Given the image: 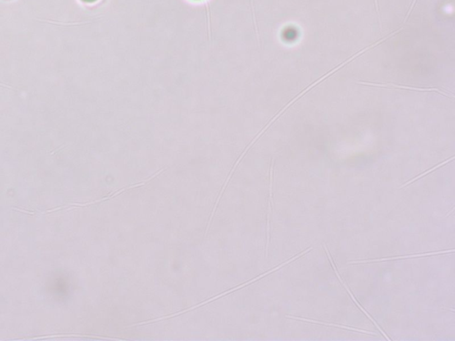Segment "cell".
Returning a JSON list of instances; mask_svg holds the SVG:
<instances>
[{"label":"cell","mask_w":455,"mask_h":341,"mask_svg":"<svg viewBox=\"0 0 455 341\" xmlns=\"http://www.w3.org/2000/svg\"><path fill=\"white\" fill-rule=\"evenodd\" d=\"M359 85L367 86H375V87H382V88H395V89L403 90H411V91H422V92H436L439 94H443L445 96L448 97L449 95L445 92H443L442 90L438 89V88H433V87H427V88H420V87H413V86H400V85H395L392 83H372V82H358Z\"/></svg>","instance_id":"obj_1"},{"label":"cell","mask_w":455,"mask_h":341,"mask_svg":"<svg viewBox=\"0 0 455 341\" xmlns=\"http://www.w3.org/2000/svg\"><path fill=\"white\" fill-rule=\"evenodd\" d=\"M453 252L452 250H445V251H439V252H429V253H418V254H412V255L397 256V257H389V258H374V259H366V260H355V262H349V264H360V263H372V262H387V260H393V259H400V258H417V257H425V256L438 255L442 253Z\"/></svg>","instance_id":"obj_3"},{"label":"cell","mask_w":455,"mask_h":341,"mask_svg":"<svg viewBox=\"0 0 455 341\" xmlns=\"http://www.w3.org/2000/svg\"><path fill=\"white\" fill-rule=\"evenodd\" d=\"M452 160H453V156H452V157H451V158L450 159H447V160H445V162L440 163V164H439L438 166L432 167V168L428 170V171L422 172V174H419L418 176H416V177H414L413 179H410V180H409V182H407V183H405V184H403V185L401 186L400 188H403V187H405V186H408L409 184H411V183H413V182H416V180L420 179V178H422V177H423V176H425L426 174H428V173H430V172H433V171H435V170L438 169V168H439V167H441V166H445V164H447V163L451 162Z\"/></svg>","instance_id":"obj_5"},{"label":"cell","mask_w":455,"mask_h":341,"mask_svg":"<svg viewBox=\"0 0 455 341\" xmlns=\"http://www.w3.org/2000/svg\"><path fill=\"white\" fill-rule=\"evenodd\" d=\"M286 317L298 320V321L307 322V323H311V324H316V325H328V326H333L337 328L345 329V330H349V331H357V332H361V333H366V334L374 335V332L372 331H365V330H360V329L353 328L349 326H345V325H336V324H328V323H324V322L316 321V320H312V319H308V318L297 317L293 315H286Z\"/></svg>","instance_id":"obj_4"},{"label":"cell","mask_w":455,"mask_h":341,"mask_svg":"<svg viewBox=\"0 0 455 341\" xmlns=\"http://www.w3.org/2000/svg\"><path fill=\"white\" fill-rule=\"evenodd\" d=\"M324 247H325V251H326V254H327V256H328L329 260H330V262H331V264H332V268H333V270H334V272H335V274H336V275H337V277H338V279H339L340 282H341V283H342V285H343V286H344V287H345L346 290H347V292H348V293H349V296H350V298H352L353 302H355V304H357V306H358V307H359V308H360V309H361V311H362L363 313H364V314H365V315H366V316H367V317H368L369 319H370V320H371V321H372V323H373V324H374V325H375L376 326H377V328H378V330H379V331H381V332H382V335H383V336H384V337H385V338H387V339H389V340H390V338H389V337H388V336H387V335H386V333H385V332H384V331H382V328H381V327H380L379 325H378V324H377V323H376V322L374 321V320H373V318H372V316H371V315H369L368 313H367V312H366V310H365V308H363V307H361V305L359 304V302H358V300H357V299H355V297H354V296H353L352 293H351V292H350V290H349V287H348V286H347V285H346L345 283H344V282H343V280H342V277H341V276H340L339 273H338V270H337V268H336L335 265H334V264H333V262H332V257H331V255H330V253H329L328 250H327V248H326V246H325V245H324Z\"/></svg>","instance_id":"obj_2"},{"label":"cell","mask_w":455,"mask_h":341,"mask_svg":"<svg viewBox=\"0 0 455 341\" xmlns=\"http://www.w3.org/2000/svg\"><path fill=\"white\" fill-rule=\"evenodd\" d=\"M85 1H87V2H93V1H95V0H85Z\"/></svg>","instance_id":"obj_6"}]
</instances>
